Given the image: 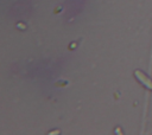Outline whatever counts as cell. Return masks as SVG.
<instances>
[{"mask_svg":"<svg viewBox=\"0 0 152 135\" xmlns=\"http://www.w3.org/2000/svg\"><path fill=\"white\" fill-rule=\"evenodd\" d=\"M19 26H20L21 28H25V26H24V24H18V27H19Z\"/></svg>","mask_w":152,"mask_h":135,"instance_id":"2","label":"cell"},{"mask_svg":"<svg viewBox=\"0 0 152 135\" xmlns=\"http://www.w3.org/2000/svg\"><path fill=\"white\" fill-rule=\"evenodd\" d=\"M134 76L137 77V79H138L139 82H141L142 85H145L147 89H151V90H152V81H151L144 72H141L140 70H135V71H134Z\"/></svg>","mask_w":152,"mask_h":135,"instance_id":"1","label":"cell"}]
</instances>
